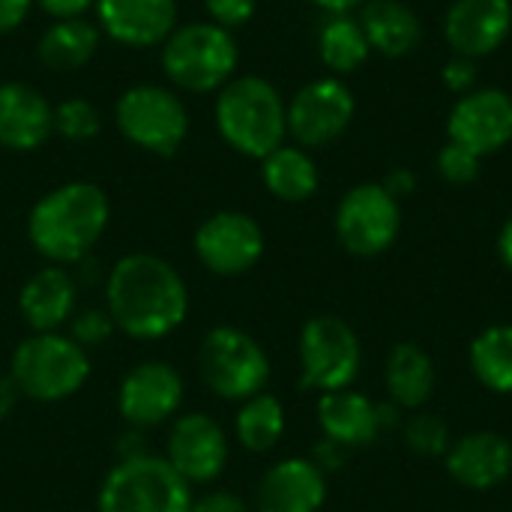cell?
I'll list each match as a JSON object with an SVG mask.
<instances>
[{"mask_svg": "<svg viewBox=\"0 0 512 512\" xmlns=\"http://www.w3.org/2000/svg\"><path fill=\"white\" fill-rule=\"evenodd\" d=\"M105 309L123 336L156 342L183 327L189 288L171 261L153 252H129L105 276Z\"/></svg>", "mask_w": 512, "mask_h": 512, "instance_id": "obj_1", "label": "cell"}, {"mask_svg": "<svg viewBox=\"0 0 512 512\" xmlns=\"http://www.w3.org/2000/svg\"><path fill=\"white\" fill-rule=\"evenodd\" d=\"M111 222V201L90 180H69L45 192L27 213V240L48 264L75 267L90 258Z\"/></svg>", "mask_w": 512, "mask_h": 512, "instance_id": "obj_2", "label": "cell"}, {"mask_svg": "<svg viewBox=\"0 0 512 512\" xmlns=\"http://www.w3.org/2000/svg\"><path fill=\"white\" fill-rule=\"evenodd\" d=\"M213 117L222 141L246 159L261 162L288 138V102L261 75H234L216 93Z\"/></svg>", "mask_w": 512, "mask_h": 512, "instance_id": "obj_3", "label": "cell"}, {"mask_svg": "<svg viewBox=\"0 0 512 512\" xmlns=\"http://www.w3.org/2000/svg\"><path fill=\"white\" fill-rule=\"evenodd\" d=\"M93 363L69 333H30L9 357V378L30 402L54 405L81 393L90 381Z\"/></svg>", "mask_w": 512, "mask_h": 512, "instance_id": "obj_4", "label": "cell"}, {"mask_svg": "<svg viewBox=\"0 0 512 512\" xmlns=\"http://www.w3.org/2000/svg\"><path fill=\"white\" fill-rule=\"evenodd\" d=\"M159 48L168 87L183 93H219L240 66L234 33L213 21L177 24Z\"/></svg>", "mask_w": 512, "mask_h": 512, "instance_id": "obj_5", "label": "cell"}, {"mask_svg": "<svg viewBox=\"0 0 512 512\" xmlns=\"http://www.w3.org/2000/svg\"><path fill=\"white\" fill-rule=\"evenodd\" d=\"M192 486L168 465L165 456L138 453L120 459L102 480L99 512H192Z\"/></svg>", "mask_w": 512, "mask_h": 512, "instance_id": "obj_6", "label": "cell"}, {"mask_svg": "<svg viewBox=\"0 0 512 512\" xmlns=\"http://www.w3.org/2000/svg\"><path fill=\"white\" fill-rule=\"evenodd\" d=\"M198 375L219 399L246 402L267 390L270 357L252 333L219 324L207 330L198 345Z\"/></svg>", "mask_w": 512, "mask_h": 512, "instance_id": "obj_7", "label": "cell"}, {"mask_svg": "<svg viewBox=\"0 0 512 512\" xmlns=\"http://www.w3.org/2000/svg\"><path fill=\"white\" fill-rule=\"evenodd\" d=\"M114 123L132 147L162 159L174 156L189 138V108L168 84L126 87L114 105Z\"/></svg>", "mask_w": 512, "mask_h": 512, "instance_id": "obj_8", "label": "cell"}, {"mask_svg": "<svg viewBox=\"0 0 512 512\" xmlns=\"http://www.w3.org/2000/svg\"><path fill=\"white\" fill-rule=\"evenodd\" d=\"M297 357L303 390L336 393L357 381L363 366V345L348 321L336 315H315L300 330Z\"/></svg>", "mask_w": 512, "mask_h": 512, "instance_id": "obj_9", "label": "cell"}, {"mask_svg": "<svg viewBox=\"0 0 512 512\" xmlns=\"http://www.w3.org/2000/svg\"><path fill=\"white\" fill-rule=\"evenodd\" d=\"M336 240L354 258H378L399 240L402 207L381 183H357L348 189L333 216Z\"/></svg>", "mask_w": 512, "mask_h": 512, "instance_id": "obj_10", "label": "cell"}, {"mask_svg": "<svg viewBox=\"0 0 512 512\" xmlns=\"http://www.w3.org/2000/svg\"><path fill=\"white\" fill-rule=\"evenodd\" d=\"M354 111H357L354 93L342 78L336 75L315 78L303 84L288 102V135L303 150L327 147L348 132Z\"/></svg>", "mask_w": 512, "mask_h": 512, "instance_id": "obj_11", "label": "cell"}, {"mask_svg": "<svg viewBox=\"0 0 512 512\" xmlns=\"http://www.w3.org/2000/svg\"><path fill=\"white\" fill-rule=\"evenodd\" d=\"M183 375L165 360L135 363L117 387V411L135 432L171 423L183 408Z\"/></svg>", "mask_w": 512, "mask_h": 512, "instance_id": "obj_12", "label": "cell"}, {"mask_svg": "<svg viewBox=\"0 0 512 512\" xmlns=\"http://www.w3.org/2000/svg\"><path fill=\"white\" fill-rule=\"evenodd\" d=\"M195 255L213 276H243L264 258V228L243 210H219L195 231Z\"/></svg>", "mask_w": 512, "mask_h": 512, "instance_id": "obj_13", "label": "cell"}, {"mask_svg": "<svg viewBox=\"0 0 512 512\" xmlns=\"http://www.w3.org/2000/svg\"><path fill=\"white\" fill-rule=\"evenodd\" d=\"M231 447L225 429L204 411L177 414L168 429L165 459L195 489L210 486L225 474Z\"/></svg>", "mask_w": 512, "mask_h": 512, "instance_id": "obj_14", "label": "cell"}, {"mask_svg": "<svg viewBox=\"0 0 512 512\" xmlns=\"http://www.w3.org/2000/svg\"><path fill=\"white\" fill-rule=\"evenodd\" d=\"M447 138L471 153L492 156L512 141V96L501 87L462 93L447 117Z\"/></svg>", "mask_w": 512, "mask_h": 512, "instance_id": "obj_15", "label": "cell"}, {"mask_svg": "<svg viewBox=\"0 0 512 512\" xmlns=\"http://www.w3.org/2000/svg\"><path fill=\"white\" fill-rule=\"evenodd\" d=\"M512 33L510 0H453L444 15V36L453 54L480 60L495 54Z\"/></svg>", "mask_w": 512, "mask_h": 512, "instance_id": "obj_16", "label": "cell"}, {"mask_svg": "<svg viewBox=\"0 0 512 512\" xmlns=\"http://www.w3.org/2000/svg\"><path fill=\"white\" fill-rule=\"evenodd\" d=\"M102 36L126 48H156L177 27V0H96Z\"/></svg>", "mask_w": 512, "mask_h": 512, "instance_id": "obj_17", "label": "cell"}, {"mask_svg": "<svg viewBox=\"0 0 512 512\" xmlns=\"http://www.w3.org/2000/svg\"><path fill=\"white\" fill-rule=\"evenodd\" d=\"M444 465L462 489L492 492L512 477V441L492 429L462 435L450 444Z\"/></svg>", "mask_w": 512, "mask_h": 512, "instance_id": "obj_18", "label": "cell"}, {"mask_svg": "<svg viewBox=\"0 0 512 512\" xmlns=\"http://www.w3.org/2000/svg\"><path fill=\"white\" fill-rule=\"evenodd\" d=\"M327 474L309 456H291L264 471L255 489V512H321Z\"/></svg>", "mask_w": 512, "mask_h": 512, "instance_id": "obj_19", "label": "cell"}, {"mask_svg": "<svg viewBox=\"0 0 512 512\" xmlns=\"http://www.w3.org/2000/svg\"><path fill=\"white\" fill-rule=\"evenodd\" d=\"M54 135V105L27 81H0V147L33 153Z\"/></svg>", "mask_w": 512, "mask_h": 512, "instance_id": "obj_20", "label": "cell"}, {"mask_svg": "<svg viewBox=\"0 0 512 512\" xmlns=\"http://www.w3.org/2000/svg\"><path fill=\"white\" fill-rule=\"evenodd\" d=\"M18 312L30 333H57L78 312V279L69 267L45 264L18 294Z\"/></svg>", "mask_w": 512, "mask_h": 512, "instance_id": "obj_21", "label": "cell"}, {"mask_svg": "<svg viewBox=\"0 0 512 512\" xmlns=\"http://www.w3.org/2000/svg\"><path fill=\"white\" fill-rule=\"evenodd\" d=\"M318 426L327 441L342 444L345 450H360L375 444L384 432L378 423V405L357 393L354 387L321 393L318 399Z\"/></svg>", "mask_w": 512, "mask_h": 512, "instance_id": "obj_22", "label": "cell"}, {"mask_svg": "<svg viewBox=\"0 0 512 512\" xmlns=\"http://www.w3.org/2000/svg\"><path fill=\"white\" fill-rule=\"evenodd\" d=\"M384 387L387 399L402 411H420L438 387V372L426 348L417 342H399L390 348L384 363Z\"/></svg>", "mask_w": 512, "mask_h": 512, "instance_id": "obj_23", "label": "cell"}, {"mask_svg": "<svg viewBox=\"0 0 512 512\" xmlns=\"http://www.w3.org/2000/svg\"><path fill=\"white\" fill-rule=\"evenodd\" d=\"M360 24L369 48L384 57H405L423 39L420 15L402 0H366L360 6Z\"/></svg>", "mask_w": 512, "mask_h": 512, "instance_id": "obj_24", "label": "cell"}, {"mask_svg": "<svg viewBox=\"0 0 512 512\" xmlns=\"http://www.w3.org/2000/svg\"><path fill=\"white\" fill-rule=\"evenodd\" d=\"M99 42L102 30L90 18H57L42 30L36 54L51 72H75L96 57Z\"/></svg>", "mask_w": 512, "mask_h": 512, "instance_id": "obj_25", "label": "cell"}, {"mask_svg": "<svg viewBox=\"0 0 512 512\" xmlns=\"http://www.w3.org/2000/svg\"><path fill=\"white\" fill-rule=\"evenodd\" d=\"M261 180L264 189L285 204H303L321 186L318 165L300 144H282L273 153H267L261 159Z\"/></svg>", "mask_w": 512, "mask_h": 512, "instance_id": "obj_26", "label": "cell"}, {"mask_svg": "<svg viewBox=\"0 0 512 512\" xmlns=\"http://www.w3.org/2000/svg\"><path fill=\"white\" fill-rule=\"evenodd\" d=\"M318 54L336 78L357 72L372 54L360 18H354L351 12L327 15V21L318 30Z\"/></svg>", "mask_w": 512, "mask_h": 512, "instance_id": "obj_27", "label": "cell"}, {"mask_svg": "<svg viewBox=\"0 0 512 512\" xmlns=\"http://www.w3.org/2000/svg\"><path fill=\"white\" fill-rule=\"evenodd\" d=\"M288 429V414L279 396L273 393H258L246 402H240L237 417H234V435L243 450L249 453H270L279 447Z\"/></svg>", "mask_w": 512, "mask_h": 512, "instance_id": "obj_28", "label": "cell"}, {"mask_svg": "<svg viewBox=\"0 0 512 512\" xmlns=\"http://www.w3.org/2000/svg\"><path fill=\"white\" fill-rule=\"evenodd\" d=\"M468 363L474 378L498 393L510 396L512 393V324H492L483 333L474 336L468 348Z\"/></svg>", "mask_w": 512, "mask_h": 512, "instance_id": "obj_29", "label": "cell"}, {"mask_svg": "<svg viewBox=\"0 0 512 512\" xmlns=\"http://www.w3.org/2000/svg\"><path fill=\"white\" fill-rule=\"evenodd\" d=\"M402 438H405V447L414 456H423V459H441V456H447V450L453 444L450 426L438 414H432V411L411 414L402 423Z\"/></svg>", "mask_w": 512, "mask_h": 512, "instance_id": "obj_30", "label": "cell"}, {"mask_svg": "<svg viewBox=\"0 0 512 512\" xmlns=\"http://www.w3.org/2000/svg\"><path fill=\"white\" fill-rule=\"evenodd\" d=\"M102 129V114L90 99H63L60 105H54V132L72 144H84L90 138H96Z\"/></svg>", "mask_w": 512, "mask_h": 512, "instance_id": "obj_31", "label": "cell"}, {"mask_svg": "<svg viewBox=\"0 0 512 512\" xmlns=\"http://www.w3.org/2000/svg\"><path fill=\"white\" fill-rule=\"evenodd\" d=\"M480 168H483V159L477 153H471L468 147L456 144V141H447L438 156H435V171L441 180L453 183V186H468L480 177Z\"/></svg>", "mask_w": 512, "mask_h": 512, "instance_id": "obj_32", "label": "cell"}, {"mask_svg": "<svg viewBox=\"0 0 512 512\" xmlns=\"http://www.w3.org/2000/svg\"><path fill=\"white\" fill-rule=\"evenodd\" d=\"M66 333L84 348V351H93V348H102L114 333V321L108 315V309H81L72 315V321L66 324Z\"/></svg>", "mask_w": 512, "mask_h": 512, "instance_id": "obj_33", "label": "cell"}, {"mask_svg": "<svg viewBox=\"0 0 512 512\" xmlns=\"http://www.w3.org/2000/svg\"><path fill=\"white\" fill-rule=\"evenodd\" d=\"M204 9H207L213 24L234 33L237 27L252 21V15L258 9V0H204Z\"/></svg>", "mask_w": 512, "mask_h": 512, "instance_id": "obj_34", "label": "cell"}, {"mask_svg": "<svg viewBox=\"0 0 512 512\" xmlns=\"http://www.w3.org/2000/svg\"><path fill=\"white\" fill-rule=\"evenodd\" d=\"M441 78H444V84H447V90H453V93H471L474 87H477V60H468V57H453L447 66H444V72H441Z\"/></svg>", "mask_w": 512, "mask_h": 512, "instance_id": "obj_35", "label": "cell"}, {"mask_svg": "<svg viewBox=\"0 0 512 512\" xmlns=\"http://www.w3.org/2000/svg\"><path fill=\"white\" fill-rule=\"evenodd\" d=\"M192 512H252L243 498H237L234 492H207L201 498H195Z\"/></svg>", "mask_w": 512, "mask_h": 512, "instance_id": "obj_36", "label": "cell"}, {"mask_svg": "<svg viewBox=\"0 0 512 512\" xmlns=\"http://www.w3.org/2000/svg\"><path fill=\"white\" fill-rule=\"evenodd\" d=\"M348 456H351V450H345V447H342V444H336V441L321 438V444L312 450V456H309V459H312L324 474H333V471H342V468H345Z\"/></svg>", "mask_w": 512, "mask_h": 512, "instance_id": "obj_37", "label": "cell"}, {"mask_svg": "<svg viewBox=\"0 0 512 512\" xmlns=\"http://www.w3.org/2000/svg\"><path fill=\"white\" fill-rule=\"evenodd\" d=\"M33 6L36 0H0V36L18 30L27 21Z\"/></svg>", "mask_w": 512, "mask_h": 512, "instance_id": "obj_38", "label": "cell"}, {"mask_svg": "<svg viewBox=\"0 0 512 512\" xmlns=\"http://www.w3.org/2000/svg\"><path fill=\"white\" fill-rule=\"evenodd\" d=\"M36 6L57 21V18H81L87 9L96 6V0H36Z\"/></svg>", "mask_w": 512, "mask_h": 512, "instance_id": "obj_39", "label": "cell"}, {"mask_svg": "<svg viewBox=\"0 0 512 512\" xmlns=\"http://www.w3.org/2000/svg\"><path fill=\"white\" fill-rule=\"evenodd\" d=\"M393 198H405V195H411L414 189H417V177H414V171L411 168H393V171H387V177H384V183H381Z\"/></svg>", "mask_w": 512, "mask_h": 512, "instance_id": "obj_40", "label": "cell"}, {"mask_svg": "<svg viewBox=\"0 0 512 512\" xmlns=\"http://www.w3.org/2000/svg\"><path fill=\"white\" fill-rule=\"evenodd\" d=\"M18 399H21V393H18L15 381H12L9 375H6V378H0V423L15 411Z\"/></svg>", "mask_w": 512, "mask_h": 512, "instance_id": "obj_41", "label": "cell"}, {"mask_svg": "<svg viewBox=\"0 0 512 512\" xmlns=\"http://www.w3.org/2000/svg\"><path fill=\"white\" fill-rule=\"evenodd\" d=\"M378 405V423H381V432H393L402 426V408L396 402H375Z\"/></svg>", "mask_w": 512, "mask_h": 512, "instance_id": "obj_42", "label": "cell"}, {"mask_svg": "<svg viewBox=\"0 0 512 512\" xmlns=\"http://www.w3.org/2000/svg\"><path fill=\"white\" fill-rule=\"evenodd\" d=\"M498 258L512 273V213L507 216V222L501 225V231H498Z\"/></svg>", "mask_w": 512, "mask_h": 512, "instance_id": "obj_43", "label": "cell"}, {"mask_svg": "<svg viewBox=\"0 0 512 512\" xmlns=\"http://www.w3.org/2000/svg\"><path fill=\"white\" fill-rule=\"evenodd\" d=\"M309 3L318 6V9H324L327 15H336V12H351V9L363 6L366 0H309Z\"/></svg>", "mask_w": 512, "mask_h": 512, "instance_id": "obj_44", "label": "cell"}]
</instances>
